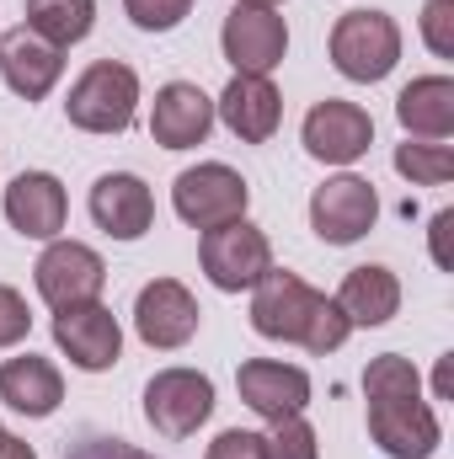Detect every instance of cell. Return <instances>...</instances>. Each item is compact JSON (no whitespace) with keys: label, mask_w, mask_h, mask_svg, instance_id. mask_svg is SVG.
<instances>
[{"label":"cell","mask_w":454,"mask_h":459,"mask_svg":"<svg viewBox=\"0 0 454 459\" xmlns=\"http://www.w3.org/2000/svg\"><path fill=\"white\" fill-rule=\"evenodd\" d=\"M396 171L412 187H444L454 177V144H444V139H406V144H396Z\"/></svg>","instance_id":"24"},{"label":"cell","mask_w":454,"mask_h":459,"mask_svg":"<svg viewBox=\"0 0 454 459\" xmlns=\"http://www.w3.org/2000/svg\"><path fill=\"white\" fill-rule=\"evenodd\" d=\"M214 128V102L193 86V81H171L155 91V108H150V139L161 150H193L204 144Z\"/></svg>","instance_id":"17"},{"label":"cell","mask_w":454,"mask_h":459,"mask_svg":"<svg viewBox=\"0 0 454 459\" xmlns=\"http://www.w3.org/2000/svg\"><path fill=\"white\" fill-rule=\"evenodd\" d=\"M214 417V379L198 368H161L144 385V422L161 438H193Z\"/></svg>","instance_id":"6"},{"label":"cell","mask_w":454,"mask_h":459,"mask_svg":"<svg viewBox=\"0 0 454 459\" xmlns=\"http://www.w3.org/2000/svg\"><path fill=\"white\" fill-rule=\"evenodd\" d=\"M251 332L267 337V342H300L316 358L337 352L353 337L337 299L316 294L300 273H284V267H267L251 283Z\"/></svg>","instance_id":"2"},{"label":"cell","mask_w":454,"mask_h":459,"mask_svg":"<svg viewBox=\"0 0 454 459\" xmlns=\"http://www.w3.org/2000/svg\"><path fill=\"white\" fill-rule=\"evenodd\" d=\"M262 449H267V459H321L316 428L305 422V411H300V417L273 422V433H262Z\"/></svg>","instance_id":"25"},{"label":"cell","mask_w":454,"mask_h":459,"mask_svg":"<svg viewBox=\"0 0 454 459\" xmlns=\"http://www.w3.org/2000/svg\"><path fill=\"white\" fill-rule=\"evenodd\" d=\"M0 401L22 417H54L65 401V374L38 352H16L0 363Z\"/></svg>","instance_id":"20"},{"label":"cell","mask_w":454,"mask_h":459,"mask_svg":"<svg viewBox=\"0 0 454 459\" xmlns=\"http://www.w3.org/2000/svg\"><path fill=\"white\" fill-rule=\"evenodd\" d=\"M327 54L337 65V75L358 81V86H374L401 59V27L385 11H342L332 38H327Z\"/></svg>","instance_id":"4"},{"label":"cell","mask_w":454,"mask_h":459,"mask_svg":"<svg viewBox=\"0 0 454 459\" xmlns=\"http://www.w3.org/2000/svg\"><path fill=\"white\" fill-rule=\"evenodd\" d=\"M214 117H225V128L240 144H267L284 123V97L267 75H235L214 102Z\"/></svg>","instance_id":"18"},{"label":"cell","mask_w":454,"mask_h":459,"mask_svg":"<svg viewBox=\"0 0 454 459\" xmlns=\"http://www.w3.org/2000/svg\"><path fill=\"white\" fill-rule=\"evenodd\" d=\"M198 262H204V278L220 294H240V289H251L273 267V246H267V235L251 225V220H230V225L204 230Z\"/></svg>","instance_id":"7"},{"label":"cell","mask_w":454,"mask_h":459,"mask_svg":"<svg viewBox=\"0 0 454 459\" xmlns=\"http://www.w3.org/2000/svg\"><path fill=\"white\" fill-rule=\"evenodd\" d=\"M65 459H155V455H144V449H134L123 438H81Z\"/></svg>","instance_id":"30"},{"label":"cell","mask_w":454,"mask_h":459,"mask_svg":"<svg viewBox=\"0 0 454 459\" xmlns=\"http://www.w3.org/2000/svg\"><path fill=\"white\" fill-rule=\"evenodd\" d=\"M0 459H38V455H32L27 438H11V433H5V438H0Z\"/></svg>","instance_id":"32"},{"label":"cell","mask_w":454,"mask_h":459,"mask_svg":"<svg viewBox=\"0 0 454 459\" xmlns=\"http://www.w3.org/2000/svg\"><path fill=\"white\" fill-rule=\"evenodd\" d=\"M92 220L113 240H139L155 225V198H150V187L134 171H108L92 187Z\"/></svg>","instance_id":"19"},{"label":"cell","mask_w":454,"mask_h":459,"mask_svg":"<svg viewBox=\"0 0 454 459\" xmlns=\"http://www.w3.org/2000/svg\"><path fill=\"white\" fill-rule=\"evenodd\" d=\"M134 113H139V75L123 59L86 65L65 97V117L86 134H128Z\"/></svg>","instance_id":"3"},{"label":"cell","mask_w":454,"mask_h":459,"mask_svg":"<svg viewBox=\"0 0 454 459\" xmlns=\"http://www.w3.org/2000/svg\"><path fill=\"white\" fill-rule=\"evenodd\" d=\"M198 316L204 310H198L193 289L177 283V278H155L134 299V332H139V342L155 347V352H177V347L193 342L198 337Z\"/></svg>","instance_id":"9"},{"label":"cell","mask_w":454,"mask_h":459,"mask_svg":"<svg viewBox=\"0 0 454 459\" xmlns=\"http://www.w3.org/2000/svg\"><path fill=\"white\" fill-rule=\"evenodd\" d=\"M300 139H305V155H310V160L353 166V160H363V155H369V144H374V117L363 113L358 102L327 97V102H316V108L305 113Z\"/></svg>","instance_id":"11"},{"label":"cell","mask_w":454,"mask_h":459,"mask_svg":"<svg viewBox=\"0 0 454 459\" xmlns=\"http://www.w3.org/2000/svg\"><path fill=\"white\" fill-rule=\"evenodd\" d=\"M0 75H5V86L22 102H43L59 86V75H65V48H54L48 38H38L22 22V27H11L0 38Z\"/></svg>","instance_id":"15"},{"label":"cell","mask_w":454,"mask_h":459,"mask_svg":"<svg viewBox=\"0 0 454 459\" xmlns=\"http://www.w3.org/2000/svg\"><path fill=\"white\" fill-rule=\"evenodd\" d=\"M27 27L54 48H70L97 27V0H27Z\"/></svg>","instance_id":"23"},{"label":"cell","mask_w":454,"mask_h":459,"mask_svg":"<svg viewBox=\"0 0 454 459\" xmlns=\"http://www.w3.org/2000/svg\"><path fill=\"white\" fill-rule=\"evenodd\" d=\"M396 123L406 139H450L454 134V81L450 75H417L396 97Z\"/></svg>","instance_id":"22"},{"label":"cell","mask_w":454,"mask_h":459,"mask_svg":"<svg viewBox=\"0 0 454 459\" xmlns=\"http://www.w3.org/2000/svg\"><path fill=\"white\" fill-rule=\"evenodd\" d=\"M32 332V316H27V299L11 289V283H0V347H16L22 337Z\"/></svg>","instance_id":"28"},{"label":"cell","mask_w":454,"mask_h":459,"mask_svg":"<svg viewBox=\"0 0 454 459\" xmlns=\"http://www.w3.org/2000/svg\"><path fill=\"white\" fill-rule=\"evenodd\" d=\"M235 390L262 422H284L310 406V374L300 363H278V358H246L235 368Z\"/></svg>","instance_id":"14"},{"label":"cell","mask_w":454,"mask_h":459,"mask_svg":"<svg viewBox=\"0 0 454 459\" xmlns=\"http://www.w3.org/2000/svg\"><path fill=\"white\" fill-rule=\"evenodd\" d=\"M235 5H267V11H273V5H278V0H235Z\"/></svg>","instance_id":"33"},{"label":"cell","mask_w":454,"mask_h":459,"mask_svg":"<svg viewBox=\"0 0 454 459\" xmlns=\"http://www.w3.org/2000/svg\"><path fill=\"white\" fill-rule=\"evenodd\" d=\"M454 225V214L450 209H444V214H433V262H439V267H450V251H444V230Z\"/></svg>","instance_id":"31"},{"label":"cell","mask_w":454,"mask_h":459,"mask_svg":"<svg viewBox=\"0 0 454 459\" xmlns=\"http://www.w3.org/2000/svg\"><path fill=\"white\" fill-rule=\"evenodd\" d=\"M32 283H38V294H43L48 310L92 305L108 289V262L92 246H81V240H48V251L32 267Z\"/></svg>","instance_id":"8"},{"label":"cell","mask_w":454,"mask_h":459,"mask_svg":"<svg viewBox=\"0 0 454 459\" xmlns=\"http://www.w3.org/2000/svg\"><path fill=\"white\" fill-rule=\"evenodd\" d=\"M363 401H369V438L390 459H433L444 444L439 411L423 401V374L401 352H380L363 368Z\"/></svg>","instance_id":"1"},{"label":"cell","mask_w":454,"mask_h":459,"mask_svg":"<svg viewBox=\"0 0 454 459\" xmlns=\"http://www.w3.org/2000/svg\"><path fill=\"white\" fill-rule=\"evenodd\" d=\"M337 310L347 316V326H385V321H396V310H401V278L390 267H380V262L353 267L337 289Z\"/></svg>","instance_id":"21"},{"label":"cell","mask_w":454,"mask_h":459,"mask_svg":"<svg viewBox=\"0 0 454 459\" xmlns=\"http://www.w3.org/2000/svg\"><path fill=\"white\" fill-rule=\"evenodd\" d=\"M423 43L433 59L454 54V0H428L423 5Z\"/></svg>","instance_id":"27"},{"label":"cell","mask_w":454,"mask_h":459,"mask_svg":"<svg viewBox=\"0 0 454 459\" xmlns=\"http://www.w3.org/2000/svg\"><path fill=\"white\" fill-rule=\"evenodd\" d=\"M246 204H251V187L225 160L188 166L171 182V209H177L182 225H193V230H214V225H230V220H246Z\"/></svg>","instance_id":"5"},{"label":"cell","mask_w":454,"mask_h":459,"mask_svg":"<svg viewBox=\"0 0 454 459\" xmlns=\"http://www.w3.org/2000/svg\"><path fill=\"white\" fill-rule=\"evenodd\" d=\"M0 438H5V428H0Z\"/></svg>","instance_id":"34"},{"label":"cell","mask_w":454,"mask_h":459,"mask_svg":"<svg viewBox=\"0 0 454 459\" xmlns=\"http://www.w3.org/2000/svg\"><path fill=\"white\" fill-rule=\"evenodd\" d=\"M380 220V193L363 182V177H353V171H342V177H327L321 187H316V198H310V230L327 240V246H353V240H363L369 230Z\"/></svg>","instance_id":"10"},{"label":"cell","mask_w":454,"mask_h":459,"mask_svg":"<svg viewBox=\"0 0 454 459\" xmlns=\"http://www.w3.org/2000/svg\"><path fill=\"white\" fill-rule=\"evenodd\" d=\"M5 220L16 235H27V240H54L65 220H70V198H65V187H59V177L54 171H22L11 187H5Z\"/></svg>","instance_id":"16"},{"label":"cell","mask_w":454,"mask_h":459,"mask_svg":"<svg viewBox=\"0 0 454 459\" xmlns=\"http://www.w3.org/2000/svg\"><path fill=\"white\" fill-rule=\"evenodd\" d=\"M220 48L235 65V75H273L284 65V54H289V27L267 5H235L225 16Z\"/></svg>","instance_id":"12"},{"label":"cell","mask_w":454,"mask_h":459,"mask_svg":"<svg viewBox=\"0 0 454 459\" xmlns=\"http://www.w3.org/2000/svg\"><path fill=\"white\" fill-rule=\"evenodd\" d=\"M123 11L139 32H171V27H182L193 0H123Z\"/></svg>","instance_id":"26"},{"label":"cell","mask_w":454,"mask_h":459,"mask_svg":"<svg viewBox=\"0 0 454 459\" xmlns=\"http://www.w3.org/2000/svg\"><path fill=\"white\" fill-rule=\"evenodd\" d=\"M204 459H267V449H262V433L230 428V433H220V438L209 444V455Z\"/></svg>","instance_id":"29"},{"label":"cell","mask_w":454,"mask_h":459,"mask_svg":"<svg viewBox=\"0 0 454 459\" xmlns=\"http://www.w3.org/2000/svg\"><path fill=\"white\" fill-rule=\"evenodd\" d=\"M54 342L81 374H108L123 352V332H118L113 310L102 299H92V305L54 310Z\"/></svg>","instance_id":"13"}]
</instances>
